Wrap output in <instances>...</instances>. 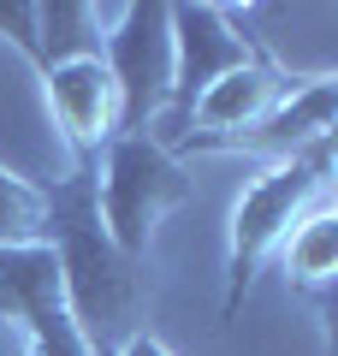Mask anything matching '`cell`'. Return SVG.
<instances>
[{
	"instance_id": "1",
	"label": "cell",
	"mask_w": 338,
	"mask_h": 356,
	"mask_svg": "<svg viewBox=\"0 0 338 356\" xmlns=\"http://www.w3.org/2000/svg\"><path fill=\"white\" fill-rule=\"evenodd\" d=\"M48 250L60 267V303L89 356H113L143 332V261H125L95 214V166H72L48 191Z\"/></svg>"
},
{
	"instance_id": "2",
	"label": "cell",
	"mask_w": 338,
	"mask_h": 356,
	"mask_svg": "<svg viewBox=\"0 0 338 356\" xmlns=\"http://www.w3.org/2000/svg\"><path fill=\"white\" fill-rule=\"evenodd\" d=\"M332 161H338V137L314 143V149L273 161L243 184L238 208H232V243H225V321H238L243 297H250L261 261L285 243V232L303 220V208L321 202L332 191Z\"/></svg>"
},
{
	"instance_id": "3",
	"label": "cell",
	"mask_w": 338,
	"mask_h": 356,
	"mask_svg": "<svg viewBox=\"0 0 338 356\" xmlns=\"http://www.w3.org/2000/svg\"><path fill=\"white\" fill-rule=\"evenodd\" d=\"M196 196L190 172L143 131V137H113L95 161V214L101 232L113 238V250L125 261H143L161 232V220L172 208H184Z\"/></svg>"
},
{
	"instance_id": "4",
	"label": "cell",
	"mask_w": 338,
	"mask_h": 356,
	"mask_svg": "<svg viewBox=\"0 0 338 356\" xmlns=\"http://www.w3.org/2000/svg\"><path fill=\"white\" fill-rule=\"evenodd\" d=\"M119 95V137H143L154 113L172 102V13L166 0H131L119 6L101 54Z\"/></svg>"
},
{
	"instance_id": "5",
	"label": "cell",
	"mask_w": 338,
	"mask_h": 356,
	"mask_svg": "<svg viewBox=\"0 0 338 356\" xmlns=\"http://www.w3.org/2000/svg\"><path fill=\"white\" fill-rule=\"evenodd\" d=\"M166 13H172V102H166L172 131L154 137V143L172 149V143L184 137V119H190V107H196V95H202V89H214L225 72L261 60L267 42L250 36V30L238 24V6H220V0L166 6Z\"/></svg>"
},
{
	"instance_id": "6",
	"label": "cell",
	"mask_w": 338,
	"mask_h": 356,
	"mask_svg": "<svg viewBox=\"0 0 338 356\" xmlns=\"http://www.w3.org/2000/svg\"><path fill=\"white\" fill-rule=\"evenodd\" d=\"M338 119V77L332 72H314V77H291V89L255 119L250 131H232V137H202V143H178V154H255V161H291V154L314 149V143L338 137L332 131Z\"/></svg>"
},
{
	"instance_id": "7",
	"label": "cell",
	"mask_w": 338,
	"mask_h": 356,
	"mask_svg": "<svg viewBox=\"0 0 338 356\" xmlns=\"http://www.w3.org/2000/svg\"><path fill=\"white\" fill-rule=\"evenodd\" d=\"M42 95H48V113L60 125L65 149H72V166H95L101 149L119 137V95H113V77L101 65V54L48 65Z\"/></svg>"
},
{
	"instance_id": "8",
	"label": "cell",
	"mask_w": 338,
	"mask_h": 356,
	"mask_svg": "<svg viewBox=\"0 0 338 356\" xmlns=\"http://www.w3.org/2000/svg\"><path fill=\"white\" fill-rule=\"evenodd\" d=\"M285 89H291V77L279 72L273 54H261V60L238 65V72H225L214 89H202L196 107H190V119H184V137H178V143H202V137H232V131H250L255 119H261L267 107L285 95ZM178 143H172V149H178ZM172 149H166V154H172Z\"/></svg>"
},
{
	"instance_id": "9",
	"label": "cell",
	"mask_w": 338,
	"mask_h": 356,
	"mask_svg": "<svg viewBox=\"0 0 338 356\" xmlns=\"http://www.w3.org/2000/svg\"><path fill=\"white\" fill-rule=\"evenodd\" d=\"M279 250H285V285H297L309 297L332 291V280H338V202H332V191L303 208V220L285 232Z\"/></svg>"
},
{
	"instance_id": "10",
	"label": "cell",
	"mask_w": 338,
	"mask_h": 356,
	"mask_svg": "<svg viewBox=\"0 0 338 356\" xmlns=\"http://www.w3.org/2000/svg\"><path fill=\"white\" fill-rule=\"evenodd\" d=\"M60 303V267H54V250H0V321H30L42 309Z\"/></svg>"
},
{
	"instance_id": "11",
	"label": "cell",
	"mask_w": 338,
	"mask_h": 356,
	"mask_svg": "<svg viewBox=\"0 0 338 356\" xmlns=\"http://www.w3.org/2000/svg\"><path fill=\"white\" fill-rule=\"evenodd\" d=\"M83 54H101V18L83 0H36V54L30 65L48 72V65L83 60Z\"/></svg>"
},
{
	"instance_id": "12",
	"label": "cell",
	"mask_w": 338,
	"mask_h": 356,
	"mask_svg": "<svg viewBox=\"0 0 338 356\" xmlns=\"http://www.w3.org/2000/svg\"><path fill=\"white\" fill-rule=\"evenodd\" d=\"M42 243H48V191L0 166V250H42Z\"/></svg>"
},
{
	"instance_id": "13",
	"label": "cell",
	"mask_w": 338,
	"mask_h": 356,
	"mask_svg": "<svg viewBox=\"0 0 338 356\" xmlns=\"http://www.w3.org/2000/svg\"><path fill=\"white\" fill-rule=\"evenodd\" d=\"M113 356H172V350H166V344L154 339V332H131V339L119 344V350H113Z\"/></svg>"
}]
</instances>
